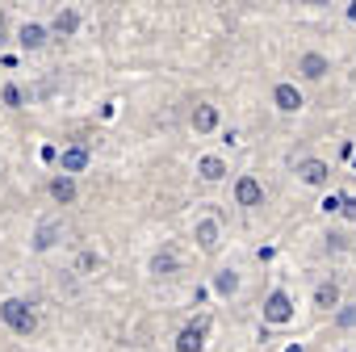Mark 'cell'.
Segmentation results:
<instances>
[{
  "instance_id": "obj_1",
  "label": "cell",
  "mask_w": 356,
  "mask_h": 352,
  "mask_svg": "<svg viewBox=\"0 0 356 352\" xmlns=\"http://www.w3.org/2000/svg\"><path fill=\"white\" fill-rule=\"evenodd\" d=\"M0 319H5L17 335H30L34 327H38V319H34V310L22 302V298H5V302H0Z\"/></svg>"
},
{
  "instance_id": "obj_2",
  "label": "cell",
  "mask_w": 356,
  "mask_h": 352,
  "mask_svg": "<svg viewBox=\"0 0 356 352\" xmlns=\"http://www.w3.org/2000/svg\"><path fill=\"white\" fill-rule=\"evenodd\" d=\"M293 319V298L285 289H273L264 298V323H289Z\"/></svg>"
},
{
  "instance_id": "obj_3",
  "label": "cell",
  "mask_w": 356,
  "mask_h": 352,
  "mask_svg": "<svg viewBox=\"0 0 356 352\" xmlns=\"http://www.w3.org/2000/svg\"><path fill=\"white\" fill-rule=\"evenodd\" d=\"M206 331H210V323H206V319L189 323L181 335H176V352H202V344H206Z\"/></svg>"
},
{
  "instance_id": "obj_4",
  "label": "cell",
  "mask_w": 356,
  "mask_h": 352,
  "mask_svg": "<svg viewBox=\"0 0 356 352\" xmlns=\"http://www.w3.org/2000/svg\"><path fill=\"white\" fill-rule=\"evenodd\" d=\"M235 202L239 206H260L264 202V189H260L256 176H239V181H235Z\"/></svg>"
},
{
  "instance_id": "obj_5",
  "label": "cell",
  "mask_w": 356,
  "mask_h": 352,
  "mask_svg": "<svg viewBox=\"0 0 356 352\" xmlns=\"http://www.w3.org/2000/svg\"><path fill=\"white\" fill-rule=\"evenodd\" d=\"M59 163H63V176H72V172H84V168H88V147H80V143L63 147Z\"/></svg>"
},
{
  "instance_id": "obj_6",
  "label": "cell",
  "mask_w": 356,
  "mask_h": 352,
  "mask_svg": "<svg viewBox=\"0 0 356 352\" xmlns=\"http://www.w3.org/2000/svg\"><path fill=\"white\" fill-rule=\"evenodd\" d=\"M298 176L306 185H327V176H331V168L323 163V159H302L298 163Z\"/></svg>"
},
{
  "instance_id": "obj_7",
  "label": "cell",
  "mask_w": 356,
  "mask_h": 352,
  "mask_svg": "<svg viewBox=\"0 0 356 352\" xmlns=\"http://www.w3.org/2000/svg\"><path fill=\"white\" fill-rule=\"evenodd\" d=\"M298 72H302L306 80H323V76L331 72V63H327L318 51H310V55H302V59H298Z\"/></svg>"
},
{
  "instance_id": "obj_8",
  "label": "cell",
  "mask_w": 356,
  "mask_h": 352,
  "mask_svg": "<svg viewBox=\"0 0 356 352\" xmlns=\"http://www.w3.org/2000/svg\"><path fill=\"white\" fill-rule=\"evenodd\" d=\"M273 101H277V109H285V113H298V109H302L298 84H277V88H273Z\"/></svg>"
},
{
  "instance_id": "obj_9",
  "label": "cell",
  "mask_w": 356,
  "mask_h": 352,
  "mask_svg": "<svg viewBox=\"0 0 356 352\" xmlns=\"http://www.w3.org/2000/svg\"><path fill=\"white\" fill-rule=\"evenodd\" d=\"M218 235H222V231H218L214 218H202V223H197V243H202V252H218Z\"/></svg>"
},
{
  "instance_id": "obj_10",
  "label": "cell",
  "mask_w": 356,
  "mask_h": 352,
  "mask_svg": "<svg viewBox=\"0 0 356 352\" xmlns=\"http://www.w3.org/2000/svg\"><path fill=\"white\" fill-rule=\"evenodd\" d=\"M51 198L59 206H72L76 202V181H72V176H55V181H51Z\"/></svg>"
},
{
  "instance_id": "obj_11",
  "label": "cell",
  "mask_w": 356,
  "mask_h": 352,
  "mask_svg": "<svg viewBox=\"0 0 356 352\" xmlns=\"http://www.w3.org/2000/svg\"><path fill=\"white\" fill-rule=\"evenodd\" d=\"M76 30H80V13H76V9H59V13H55V34H59V38H72Z\"/></svg>"
},
{
  "instance_id": "obj_12",
  "label": "cell",
  "mask_w": 356,
  "mask_h": 352,
  "mask_svg": "<svg viewBox=\"0 0 356 352\" xmlns=\"http://www.w3.org/2000/svg\"><path fill=\"white\" fill-rule=\"evenodd\" d=\"M17 38H22V47H26V51H42V47H47V30H42V26H34V22H30V26H22V30H17Z\"/></svg>"
},
{
  "instance_id": "obj_13",
  "label": "cell",
  "mask_w": 356,
  "mask_h": 352,
  "mask_svg": "<svg viewBox=\"0 0 356 352\" xmlns=\"http://www.w3.org/2000/svg\"><path fill=\"white\" fill-rule=\"evenodd\" d=\"M214 126H218V109H214V105H197V109H193V130H197V134H210Z\"/></svg>"
},
{
  "instance_id": "obj_14",
  "label": "cell",
  "mask_w": 356,
  "mask_h": 352,
  "mask_svg": "<svg viewBox=\"0 0 356 352\" xmlns=\"http://www.w3.org/2000/svg\"><path fill=\"white\" fill-rule=\"evenodd\" d=\"M314 306H318V310H331V306H339V285H335V281H323V285L314 289Z\"/></svg>"
},
{
  "instance_id": "obj_15",
  "label": "cell",
  "mask_w": 356,
  "mask_h": 352,
  "mask_svg": "<svg viewBox=\"0 0 356 352\" xmlns=\"http://www.w3.org/2000/svg\"><path fill=\"white\" fill-rule=\"evenodd\" d=\"M197 172H202V181H222V176H227V163H222L218 155H206V159L197 163Z\"/></svg>"
},
{
  "instance_id": "obj_16",
  "label": "cell",
  "mask_w": 356,
  "mask_h": 352,
  "mask_svg": "<svg viewBox=\"0 0 356 352\" xmlns=\"http://www.w3.org/2000/svg\"><path fill=\"white\" fill-rule=\"evenodd\" d=\"M151 273H155V277H172V273H176V256H172V252H155V256H151Z\"/></svg>"
},
{
  "instance_id": "obj_17",
  "label": "cell",
  "mask_w": 356,
  "mask_h": 352,
  "mask_svg": "<svg viewBox=\"0 0 356 352\" xmlns=\"http://www.w3.org/2000/svg\"><path fill=\"white\" fill-rule=\"evenodd\" d=\"M55 239H59V223H42V231L34 235V248H38V252H47Z\"/></svg>"
},
{
  "instance_id": "obj_18",
  "label": "cell",
  "mask_w": 356,
  "mask_h": 352,
  "mask_svg": "<svg viewBox=\"0 0 356 352\" xmlns=\"http://www.w3.org/2000/svg\"><path fill=\"white\" fill-rule=\"evenodd\" d=\"M214 289H218L222 298H231V294L239 289V273H231V269H227V273H218V277H214Z\"/></svg>"
},
{
  "instance_id": "obj_19",
  "label": "cell",
  "mask_w": 356,
  "mask_h": 352,
  "mask_svg": "<svg viewBox=\"0 0 356 352\" xmlns=\"http://www.w3.org/2000/svg\"><path fill=\"white\" fill-rule=\"evenodd\" d=\"M0 101H5L9 109H17V105H22V88H17V84H5V93H0Z\"/></svg>"
},
{
  "instance_id": "obj_20",
  "label": "cell",
  "mask_w": 356,
  "mask_h": 352,
  "mask_svg": "<svg viewBox=\"0 0 356 352\" xmlns=\"http://www.w3.org/2000/svg\"><path fill=\"white\" fill-rule=\"evenodd\" d=\"M335 323H339L343 331H348V327H356V306H343V310L335 314Z\"/></svg>"
},
{
  "instance_id": "obj_21",
  "label": "cell",
  "mask_w": 356,
  "mask_h": 352,
  "mask_svg": "<svg viewBox=\"0 0 356 352\" xmlns=\"http://www.w3.org/2000/svg\"><path fill=\"white\" fill-rule=\"evenodd\" d=\"M339 206H343V193H327V198H323V210H327V214H339Z\"/></svg>"
},
{
  "instance_id": "obj_22",
  "label": "cell",
  "mask_w": 356,
  "mask_h": 352,
  "mask_svg": "<svg viewBox=\"0 0 356 352\" xmlns=\"http://www.w3.org/2000/svg\"><path fill=\"white\" fill-rule=\"evenodd\" d=\"M339 214H343L348 223H356V198H343V206H339Z\"/></svg>"
},
{
  "instance_id": "obj_23",
  "label": "cell",
  "mask_w": 356,
  "mask_h": 352,
  "mask_svg": "<svg viewBox=\"0 0 356 352\" xmlns=\"http://www.w3.org/2000/svg\"><path fill=\"white\" fill-rule=\"evenodd\" d=\"M97 264H101V260H97V256H92V252H84V256H80V269H84V273H92V269H97Z\"/></svg>"
},
{
  "instance_id": "obj_24",
  "label": "cell",
  "mask_w": 356,
  "mask_h": 352,
  "mask_svg": "<svg viewBox=\"0 0 356 352\" xmlns=\"http://www.w3.org/2000/svg\"><path fill=\"white\" fill-rule=\"evenodd\" d=\"M348 17H352V22H356V0H352V5H348Z\"/></svg>"
},
{
  "instance_id": "obj_25",
  "label": "cell",
  "mask_w": 356,
  "mask_h": 352,
  "mask_svg": "<svg viewBox=\"0 0 356 352\" xmlns=\"http://www.w3.org/2000/svg\"><path fill=\"white\" fill-rule=\"evenodd\" d=\"M285 352H302V344H289V348H285Z\"/></svg>"
},
{
  "instance_id": "obj_26",
  "label": "cell",
  "mask_w": 356,
  "mask_h": 352,
  "mask_svg": "<svg viewBox=\"0 0 356 352\" xmlns=\"http://www.w3.org/2000/svg\"><path fill=\"white\" fill-rule=\"evenodd\" d=\"M0 42H5V22H0Z\"/></svg>"
},
{
  "instance_id": "obj_27",
  "label": "cell",
  "mask_w": 356,
  "mask_h": 352,
  "mask_svg": "<svg viewBox=\"0 0 356 352\" xmlns=\"http://www.w3.org/2000/svg\"><path fill=\"white\" fill-rule=\"evenodd\" d=\"M352 163H356V155H352Z\"/></svg>"
}]
</instances>
